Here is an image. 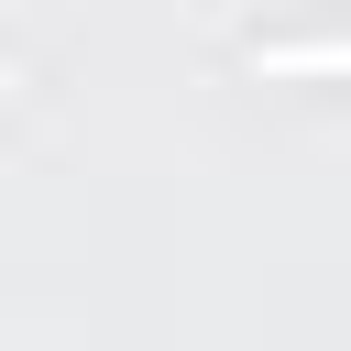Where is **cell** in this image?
Masks as SVG:
<instances>
[{
  "label": "cell",
  "mask_w": 351,
  "mask_h": 351,
  "mask_svg": "<svg viewBox=\"0 0 351 351\" xmlns=\"http://www.w3.org/2000/svg\"><path fill=\"white\" fill-rule=\"evenodd\" d=\"M252 66L263 77H351V44L329 33V44H252Z\"/></svg>",
  "instance_id": "obj_1"
}]
</instances>
